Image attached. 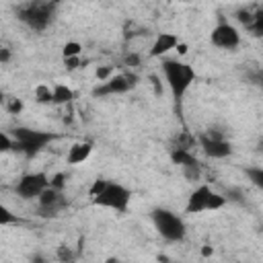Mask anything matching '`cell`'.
<instances>
[{"label":"cell","mask_w":263,"mask_h":263,"mask_svg":"<svg viewBox=\"0 0 263 263\" xmlns=\"http://www.w3.org/2000/svg\"><path fill=\"white\" fill-rule=\"evenodd\" d=\"M160 74H162V80L166 82V86L171 90V97H173L175 105L179 107L183 97L187 95V90L191 88V84L197 78L195 68L187 62H181V60H175V58H164L160 62Z\"/></svg>","instance_id":"1"},{"label":"cell","mask_w":263,"mask_h":263,"mask_svg":"<svg viewBox=\"0 0 263 263\" xmlns=\"http://www.w3.org/2000/svg\"><path fill=\"white\" fill-rule=\"evenodd\" d=\"M14 138V146L12 150L23 154L25 158H33L37 156L41 150H45L58 136L51 132H43V129H35V127H27V125H16L10 134Z\"/></svg>","instance_id":"2"},{"label":"cell","mask_w":263,"mask_h":263,"mask_svg":"<svg viewBox=\"0 0 263 263\" xmlns=\"http://www.w3.org/2000/svg\"><path fill=\"white\" fill-rule=\"evenodd\" d=\"M55 10L58 4L55 2H41V0H33V2H25L21 6H16V18L29 27L35 33H43L55 18Z\"/></svg>","instance_id":"3"},{"label":"cell","mask_w":263,"mask_h":263,"mask_svg":"<svg viewBox=\"0 0 263 263\" xmlns=\"http://www.w3.org/2000/svg\"><path fill=\"white\" fill-rule=\"evenodd\" d=\"M150 220H152L154 230L166 242H181L187 236V226L183 218L168 208H154L150 212Z\"/></svg>","instance_id":"4"},{"label":"cell","mask_w":263,"mask_h":263,"mask_svg":"<svg viewBox=\"0 0 263 263\" xmlns=\"http://www.w3.org/2000/svg\"><path fill=\"white\" fill-rule=\"evenodd\" d=\"M228 203V197L212 189L210 185H197L185 203V214H203V212H218Z\"/></svg>","instance_id":"5"},{"label":"cell","mask_w":263,"mask_h":263,"mask_svg":"<svg viewBox=\"0 0 263 263\" xmlns=\"http://www.w3.org/2000/svg\"><path fill=\"white\" fill-rule=\"evenodd\" d=\"M90 201H92L95 205H99V208H105V210H113V212L123 214V212H127V208H129L132 191H129L125 185L117 183V181H109V183L105 185V189H103L99 195H95Z\"/></svg>","instance_id":"6"},{"label":"cell","mask_w":263,"mask_h":263,"mask_svg":"<svg viewBox=\"0 0 263 263\" xmlns=\"http://www.w3.org/2000/svg\"><path fill=\"white\" fill-rule=\"evenodd\" d=\"M49 179L51 177L45 171H31L21 175L12 189L21 199H39L41 193L49 187Z\"/></svg>","instance_id":"7"},{"label":"cell","mask_w":263,"mask_h":263,"mask_svg":"<svg viewBox=\"0 0 263 263\" xmlns=\"http://www.w3.org/2000/svg\"><path fill=\"white\" fill-rule=\"evenodd\" d=\"M138 84V76L134 72H121L111 76L105 82H99L92 88V97H113V95H125Z\"/></svg>","instance_id":"8"},{"label":"cell","mask_w":263,"mask_h":263,"mask_svg":"<svg viewBox=\"0 0 263 263\" xmlns=\"http://www.w3.org/2000/svg\"><path fill=\"white\" fill-rule=\"evenodd\" d=\"M210 43H212L214 47H218V49L234 51V49L240 45V31H238L232 23L220 18L218 25L210 31Z\"/></svg>","instance_id":"9"},{"label":"cell","mask_w":263,"mask_h":263,"mask_svg":"<svg viewBox=\"0 0 263 263\" xmlns=\"http://www.w3.org/2000/svg\"><path fill=\"white\" fill-rule=\"evenodd\" d=\"M197 142H199L201 152H203L208 158L222 160V158H228V156L232 154V144H230L222 134H216L214 129H208L205 134H199Z\"/></svg>","instance_id":"10"},{"label":"cell","mask_w":263,"mask_h":263,"mask_svg":"<svg viewBox=\"0 0 263 263\" xmlns=\"http://www.w3.org/2000/svg\"><path fill=\"white\" fill-rule=\"evenodd\" d=\"M171 160L173 164H177L185 179L189 181H199L201 177V164L197 160V156L191 152V150H183V148H171Z\"/></svg>","instance_id":"11"},{"label":"cell","mask_w":263,"mask_h":263,"mask_svg":"<svg viewBox=\"0 0 263 263\" xmlns=\"http://www.w3.org/2000/svg\"><path fill=\"white\" fill-rule=\"evenodd\" d=\"M37 214L43 216V218H55L64 208H66V197H64V191H58L53 187H47L41 197L37 199Z\"/></svg>","instance_id":"12"},{"label":"cell","mask_w":263,"mask_h":263,"mask_svg":"<svg viewBox=\"0 0 263 263\" xmlns=\"http://www.w3.org/2000/svg\"><path fill=\"white\" fill-rule=\"evenodd\" d=\"M179 37L175 35V33H158L156 37H154V41L150 43V51H148V55L150 58H162L164 60V55L171 51V49H177L179 47Z\"/></svg>","instance_id":"13"},{"label":"cell","mask_w":263,"mask_h":263,"mask_svg":"<svg viewBox=\"0 0 263 263\" xmlns=\"http://www.w3.org/2000/svg\"><path fill=\"white\" fill-rule=\"evenodd\" d=\"M90 154H92V142H88V140L74 142V144L68 148L66 164H82L84 160H88Z\"/></svg>","instance_id":"14"},{"label":"cell","mask_w":263,"mask_h":263,"mask_svg":"<svg viewBox=\"0 0 263 263\" xmlns=\"http://www.w3.org/2000/svg\"><path fill=\"white\" fill-rule=\"evenodd\" d=\"M74 99V90L68 84H53V105H68Z\"/></svg>","instance_id":"15"},{"label":"cell","mask_w":263,"mask_h":263,"mask_svg":"<svg viewBox=\"0 0 263 263\" xmlns=\"http://www.w3.org/2000/svg\"><path fill=\"white\" fill-rule=\"evenodd\" d=\"M78 255H80V251H78V249H72V247H68V245H60L58 251H55L58 263H76Z\"/></svg>","instance_id":"16"},{"label":"cell","mask_w":263,"mask_h":263,"mask_svg":"<svg viewBox=\"0 0 263 263\" xmlns=\"http://www.w3.org/2000/svg\"><path fill=\"white\" fill-rule=\"evenodd\" d=\"M242 173H245L247 181H249L253 187H257V189L263 191V166H245Z\"/></svg>","instance_id":"17"},{"label":"cell","mask_w":263,"mask_h":263,"mask_svg":"<svg viewBox=\"0 0 263 263\" xmlns=\"http://www.w3.org/2000/svg\"><path fill=\"white\" fill-rule=\"evenodd\" d=\"M35 101L41 105H53V86L49 84H37L35 86Z\"/></svg>","instance_id":"18"},{"label":"cell","mask_w":263,"mask_h":263,"mask_svg":"<svg viewBox=\"0 0 263 263\" xmlns=\"http://www.w3.org/2000/svg\"><path fill=\"white\" fill-rule=\"evenodd\" d=\"M247 31H249L253 37H263V10L253 12V18H251V23L247 25Z\"/></svg>","instance_id":"19"},{"label":"cell","mask_w":263,"mask_h":263,"mask_svg":"<svg viewBox=\"0 0 263 263\" xmlns=\"http://www.w3.org/2000/svg\"><path fill=\"white\" fill-rule=\"evenodd\" d=\"M80 53H82V45H80L78 41H66L64 47H62L64 60H66V58H80Z\"/></svg>","instance_id":"20"},{"label":"cell","mask_w":263,"mask_h":263,"mask_svg":"<svg viewBox=\"0 0 263 263\" xmlns=\"http://www.w3.org/2000/svg\"><path fill=\"white\" fill-rule=\"evenodd\" d=\"M95 76H97L99 82H105V80H109L111 76H115V70H113V66H101V68H97Z\"/></svg>","instance_id":"21"},{"label":"cell","mask_w":263,"mask_h":263,"mask_svg":"<svg viewBox=\"0 0 263 263\" xmlns=\"http://www.w3.org/2000/svg\"><path fill=\"white\" fill-rule=\"evenodd\" d=\"M49 187H53V189H58V191H64V187H66V173H55V175H51Z\"/></svg>","instance_id":"22"},{"label":"cell","mask_w":263,"mask_h":263,"mask_svg":"<svg viewBox=\"0 0 263 263\" xmlns=\"http://www.w3.org/2000/svg\"><path fill=\"white\" fill-rule=\"evenodd\" d=\"M123 64H125L127 68H136V66L142 64V55H140L138 51H127L125 58H123Z\"/></svg>","instance_id":"23"},{"label":"cell","mask_w":263,"mask_h":263,"mask_svg":"<svg viewBox=\"0 0 263 263\" xmlns=\"http://www.w3.org/2000/svg\"><path fill=\"white\" fill-rule=\"evenodd\" d=\"M12 146H14V138L8 136V132H0V150L8 152V150H12Z\"/></svg>","instance_id":"24"},{"label":"cell","mask_w":263,"mask_h":263,"mask_svg":"<svg viewBox=\"0 0 263 263\" xmlns=\"http://www.w3.org/2000/svg\"><path fill=\"white\" fill-rule=\"evenodd\" d=\"M16 222H18V218H16L12 212H8V208H2V210H0V224H2V226L16 224Z\"/></svg>","instance_id":"25"},{"label":"cell","mask_w":263,"mask_h":263,"mask_svg":"<svg viewBox=\"0 0 263 263\" xmlns=\"http://www.w3.org/2000/svg\"><path fill=\"white\" fill-rule=\"evenodd\" d=\"M6 111L12 115H18L23 111V101L21 99H8L6 101Z\"/></svg>","instance_id":"26"},{"label":"cell","mask_w":263,"mask_h":263,"mask_svg":"<svg viewBox=\"0 0 263 263\" xmlns=\"http://www.w3.org/2000/svg\"><path fill=\"white\" fill-rule=\"evenodd\" d=\"M109 183V179H97V181H92V185H90V189H88V193H90V199L95 197V195H99L103 189H105V185Z\"/></svg>","instance_id":"27"},{"label":"cell","mask_w":263,"mask_h":263,"mask_svg":"<svg viewBox=\"0 0 263 263\" xmlns=\"http://www.w3.org/2000/svg\"><path fill=\"white\" fill-rule=\"evenodd\" d=\"M64 66H66L68 72H72V70H76V68H84V62H82L80 58H66V60H64Z\"/></svg>","instance_id":"28"},{"label":"cell","mask_w":263,"mask_h":263,"mask_svg":"<svg viewBox=\"0 0 263 263\" xmlns=\"http://www.w3.org/2000/svg\"><path fill=\"white\" fill-rule=\"evenodd\" d=\"M8 60H10V49L8 47H2L0 49V64H8Z\"/></svg>","instance_id":"29"},{"label":"cell","mask_w":263,"mask_h":263,"mask_svg":"<svg viewBox=\"0 0 263 263\" xmlns=\"http://www.w3.org/2000/svg\"><path fill=\"white\" fill-rule=\"evenodd\" d=\"M31 263H45V257L39 255V253H35V255L31 257Z\"/></svg>","instance_id":"30"},{"label":"cell","mask_w":263,"mask_h":263,"mask_svg":"<svg viewBox=\"0 0 263 263\" xmlns=\"http://www.w3.org/2000/svg\"><path fill=\"white\" fill-rule=\"evenodd\" d=\"M255 82H257L259 86H263V68L257 70V74H255Z\"/></svg>","instance_id":"31"},{"label":"cell","mask_w":263,"mask_h":263,"mask_svg":"<svg viewBox=\"0 0 263 263\" xmlns=\"http://www.w3.org/2000/svg\"><path fill=\"white\" fill-rule=\"evenodd\" d=\"M150 80H152V84H154V88H156V92H158V95H160V80H158V78H156V76H152V78H150Z\"/></svg>","instance_id":"32"},{"label":"cell","mask_w":263,"mask_h":263,"mask_svg":"<svg viewBox=\"0 0 263 263\" xmlns=\"http://www.w3.org/2000/svg\"><path fill=\"white\" fill-rule=\"evenodd\" d=\"M177 51H179V53H187V43H179Z\"/></svg>","instance_id":"33"},{"label":"cell","mask_w":263,"mask_h":263,"mask_svg":"<svg viewBox=\"0 0 263 263\" xmlns=\"http://www.w3.org/2000/svg\"><path fill=\"white\" fill-rule=\"evenodd\" d=\"M105 263H121V261H119L117 257H107V259H105Z\"/></svg>","instance_id":"34"},{"label":"cell","mask_w":263,"mask_h":263,"mask_svg":"<svg viewBox=\"0 0 263 263\" xmlns=\"http://www.w3.org/2000/svg\"><path fill=\"white\" fill-rule=\"evenodd\" d=\"M257 150H259V152H263V138L257 142Z\"/></svg>","instance_id":"35"}]
</instances>
